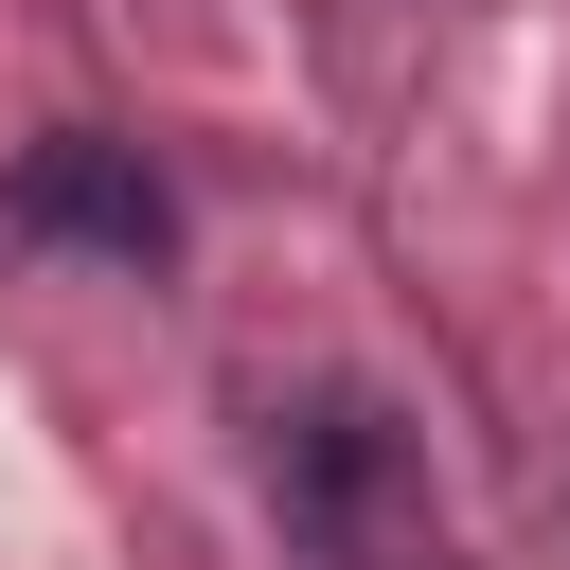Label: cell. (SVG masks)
Here are the masks:
<instances>
[{
    "instance_id": "6da1fadb",
    "label": "cell",
    "mask_w": 570,
    "mask_h": 570,
    "mask_svg": "<svg viewBox=\"0 0 570 570\" xmlns=\"http://www.w3.org/2000/svg\"><path fill=\"white\" fill-rule=\"evenodd\" d=\"M267 499L321 570H428V463H410L392 392H356V374L267 410Z\"/></svg>"
},
{
    "instance_id": "7a4b0ae2",
    "label": "cell",
    "mask_w": 570,
    "mask_h": 570,
    "mask_svg": "<svg viewBox=\"0 0 570 570\" xmlns=\"http://www.w3.org/2000/svg\"><path fill=\"white\" fill-rule=\"evenodd\" d=\"M0 249H89V267H178V196L142 178V142L107 125H53L18 178H0Z\"/></svg>"
}]
</instances>
